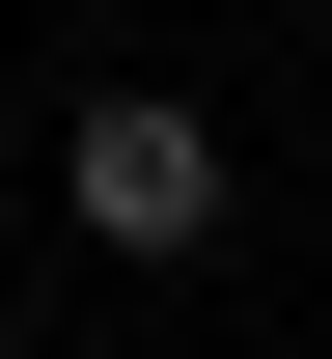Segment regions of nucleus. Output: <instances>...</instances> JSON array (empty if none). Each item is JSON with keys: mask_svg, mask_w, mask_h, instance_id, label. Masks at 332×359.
<instances>
[{"mask_svg": "<svg viewBox=\"0 0 332 359\" xmlns=\"http://www.w3.org/2000/svg\"><path fill=\"white\" fill-rule=\"evenodd\" d=\"M55 222H84V249H194V222H222V138H194L166 83H111L84 138H55Z\"/></svg>", "mask_w": 332, "mask_h": 359, "instance_id": "nucleus-1", "label": "nucleus"}]
</instances>
